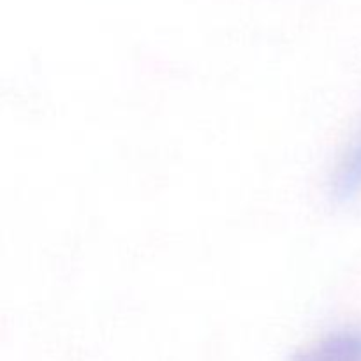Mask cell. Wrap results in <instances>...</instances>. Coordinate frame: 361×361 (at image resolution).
Segmentation results:
<instances>
[{
	"label": "cell",
	"instance_id": "1",
	"mask_svg": "<svg viewBox=\"0 0 361 361\" xmlns=\"http://www.w3.org/2000/svg\"><path fill=\"white\" fill-rule=\"evenodd\" d=\"M293 361H361V328L330 331L298 353Z\"/></svg>",
	"mask_w": 361,
	"mask_h": 361
},
{
	"label": "cell",
	"instance_id": "2",
	"mask_svg": "<svg viewBox=\"0 0 361 361\" xmlns=\"http://www.w3.org/2000/svg\"><path fill=\"white\" fill-rule=\"evenodd\" d=\"M361 194V127L342 155L331 178V196L337 203H348Z\"/></svg>",
	"mask_w": 361,
	"mask_h": 361
}]
</instances>
